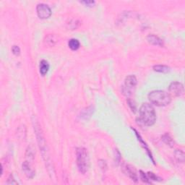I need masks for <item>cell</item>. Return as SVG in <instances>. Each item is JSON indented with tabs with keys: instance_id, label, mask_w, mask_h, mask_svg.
<instances>
[{
	"instance_id": "6da1fadb",
	"label": "cell",
	"mask_w": 185,
	"mask_h": 185,
	"mask_svg": "<svg viewBox=\"0 0 185 185\" xmlns=\"http://www.w3.org/2000/svg\"><path fill=\"white\" fill-rule=\"evenodd\" d=\"M33 124L34 127V130H35L36 132L35 134L36 135V138H37L38 143H39V146L40 150H41L42 156H43V160H44L46 163V166L47 169H48L49 174H54V167H53L52 163H51V161L49 150L48 148H47L46 142V140L44 138V136H43L41 126H40L39 122H38L35 119L33 120Z\"/></svg>"
},
{
	"instance_id": "7a4b0ae2",
	"label": "cell",
	"mask_w": 185,
	"mask_h": 185,
	"mask_svg": "<svg viewBox=\"0 0 185 185\" xmlns=\"http://www.w3.org/2000/svg\"><path fill=\"white\" fill-rule=\"evenodd\" d=\"M140 118L139 120L144 125L152 126L154 125L156 120L155 109L151 104H142L140 108Z\"/></svg>"
},
{
	"instance_id": "3957f363",
	"label": "cell",
	"mask_w": 185,
	"mask_h": 185,
	"mask_svg": "<svg viewBox=\"0 0 185 185\" xmlns=\"http://www.w3.org/2000/svg\"><path fill=\"white\" fill-rule=\"evenodd\" d=\"M148 99L152 104L156 106H166L169 105L171 101V96L169 93L164 91L157 90L151 91L148 94Z\"/></svg>"
},
{
	"instance_id": "277c9868",
	"label": "cell",
	"mask_w": 185,
	"mask_h": 185,
	"mask_svg": "<svg viewBox=\"0 0 185 185\" xmlns=\"http://www.w3.org/2000/svg\"><path fill=\"white\" fill-rule=\"evenodd\" d=\"M77 165L78 170L82 173H85L88 170L90 160L87 150L84 148H78L76 150Z\"/></svg>"
},
{
	"instance_id": "5b68a950",
	"label": "cell",
	"mask_w": 185,
	"mask_h": 185,
	"mask_svg": "<svg viewBox=\"0 0 185 185\" xmlns=\"http://www.w3.org/2000/svg\"><path fill=\"white\" fill-rule=\"evenodd\" d=\"M137 85V78L135 75H129L125 78V86L123 87V93L126 95H130L131 91Z\"/></svg>"
},
{
	"instance_id": "8992f818",
	"label": "cell",
	"mask_w": 185,
	"mask_h": 185,
	"mask_svg": "<svg viewBox=\"0 0 185 185\" xmlns=\"http://www.w3.org/2000/svg\"><path fill=\"white\" fill-rule=\"evenodd\" d=\"M36 12L39 18L47 19L51 15V8L45 4H39L36 7Z\"/></svg>"
},
{
	"instance_id": "52a82bcc",
	"label": "cell",
	"mask_w": 185,
	"mask_h": 185,
	"mask_svg": "<svg viewBox=\"0 0 185 185\" xmlns=\"http://www.w3.org/2000/svg\"><path fill=\"white\" fill-rule=\"evenodd\" d=\"M169 93L173 96L179 97L184 93V85L179 82H173L169 87Z\"/></svg>"
},
{
	"instance_id": "ba28073f",
	"label": "cell",
	"mask_w": 185,
	"mask_h": 185,
	"mask_svg": "<svg viewBox=\"0 0 185 185\" xmlns=\"http://www.w3.org/2000/svg\"><path fill=\"white\" fill-rule=\"evenodd\" d=\"M22 171H23L25 175L28 177V179H33L36 174V171L33 169L31 166L30 164V162L28 161H26L23 162L22 165Z\"/></svg>"
},
{
	"instance_id": "9c48e42d",
	"label": "cell",
	"mask_w": 185,
	"mask_h": 185,
	"mask_svg": "<svg viewBox=\"0 0 185 185\" xmlns=\"http://www.w3.org/2000/svg\"><path fill=\"white\" fill-rule=\"evenodd\" d=\"M147 41H148V43H150V44L154 45V46H163V41L158 38V36H156L153 34H150L148 35L147 37Z\"/></svg>"
},
{
	"instance_id": "30bf717a",
	"label": "cell",
	"mask_w": 185,
	"mask_h": 185,
	"mask_svg": "<svg viewBox=\"0 0 185 185\" xmlns=\"http://www.w3.org/2000/svg\"><path fill=\"white\" fill-rule=\"evenodd\" d=\"M125 169L126 171H127V174H128V176H129V178H130L132 181H134V182H137V180H138V177H137V173L135 170L134 167H132L130 166L127 165V166H126Z\"/></svg>"
},
{
	"instance_id": "8fae6325",
	"label": "cell",
	"mask_w": 185,
	"mask_h": 185,
	"mask_svg": "<svg viewBox=\"0 0 185 185\" xmlns=\"http://www.w3.org/2000/svg\"><path fill=\"white\" fill-rule=\"evenodd\" d=\"M35 155H36V150L34 147L33 146H28L27 149H26V158L28 159V161L29 162L30 161H33L34 158H35Z\"/></svg>"
},
{
	"instance_id": "7c38bea8",
	"label": "cell",
	"mask_w": 185,
	"mask_h": 185,
	"mask_svg": "<svg viewBox=\"0 0 185 185\" xmlns=\"http://www.w3.org/2000/svg\"><path fill=\"white\" fill-rule=\"evenodd\" d=\"M49 70V64L48 62L46 60H42L40 62V66H39V71L40 73L42 75H45L47 73Z\"/></svg>"
},
{
	"instance_id": "4fadbf2b",
	"label": "cell",
	"mask_w": 185,
	"mask_h": 185,
	"mask_svg": "<svg viewBox=\"0 0 185 185\" xmlns=\"http://www.w3.org/2000/svg\"><path fill=\"white\" fill-rule=\"evenodd\" d=\"M68 46L70 47V49H72V51H76L80 48L81 43H80V41H78L77 39H72L68 42Z\"/></svg>"
},
{
	"instance_id": "5bb4252c",
	"label": "cell",
	"mask_w": 185,
	"mask_h": 185,
	"mask_svg": "<svg viewBox=\"0 0 185 185\" xmlns=\"http://www.w3.org/2000/svg\"><path fill=\"white\" fill-rule=\"evenodd\" d=\"M162 140L169 146L173 147V146H174V141L173 140V139L171 138V137L168 133H166L165 135L162 136Z\"/></svg>"
},
{
	"instance_id": "9a60e30c",
	"label": "cell",
	"mask_w": 185,
	"mask_h": 185,
	"mask_svg": "<svg viewBox=\"0 0 185 185\" xmlns=\"http://www.w3.org/2000/svg\"><path fill=\"white\" fill-rule=\"evenodd\" d=\"M154 71L161 72V73H168L170 71V68L166 65H156L153 67Z\"/></svg>"
},
{
	"instance_id": "2e32d148",
	"label": "cell",
	"mask_w": 185,
	"mask_h": 185,
	"mask_svg": "<svg viewBox=\"0 0 185 185\" xmlns=\"http://www.w3.org/2000/svg\"><path fill=\"white\" fill-rule=\"evenodd\" d=\"M133 130H134L135 132V134H136V135H137V138H138V140L140 141V142H141V143H142V146L144 147V148L146 150V151H147V152H148V155L150 156V157L151 158V159H152V162H153L154 163V160L152 159V155H151V152H150V150H149V148H148V146H147V144L146 143V142H144L143 141V140H142V138H141V137L140 136V135H138V133H137V132L135 130V129H133Z\"/></svg>"
},
{
	"instance_id": "e0dca14e",
	"label": "cell",
	"mask_w": 185,
	"mask_h": 185,
	"mask_svg": "<svg viewBox=\"0 0 185 185\" xmlns=\"http://www.w3.org/2000/svg\"><path fill=\"white\" fill-rule=\"evenodd\" d=\"M18 137L20 140H25L26 137V128L25 126H21L19 127L18 129V132H17Z\"/></svg>"
},
{
	"instance_id": "ac0fdd59",
	"label": "cell",
	"mask_w": 185,
	"mask_h": 185,
	"mask_svg": "<svg viewBox=\"0 0 185 185\" xmlns=\"http://www.w3.org/2000/svg\"><path fill=\"white\" fill-rule=\"evenodd\" d=\"M175 158L176 159V161L180 163H184V153L182 150H176L174 152Z\"/></svg>"
},
{
	"instance_id": "d6986e66",
	"label": "cell",
	"mask_w": 185,
	"mask_h": 185,
	"mask_svg": "<svg viewBox=\"0 0 185 185\" xmlns=\"http://www.w3.org/2000/svg\"><path fill=\"white\" fill-rule=\"evenodd\" d=\"M57 40L56 39V37L54 35H50L47 36L45 39V43L46 44L49 45V46H54L55 43H57Z\"/></svg>"
},
{
	"instance_id": "ffe728a7",
	"label": "cell",
	"mask_w": 185,
	"mask_h": 185,
	"mask_svg": "<svg viewBox=\"0 0 185 185\" xmlns=\"http://www.w3.org/2000/svg\"><path fill=\"white\" fill-rule=\"evenodd\" d=\"M140 178L142 180V182H144L145 183H148V184H150L151 182H150L148 175L146 174V173H145L143 171H140Z\"/></svg>"
},
{
	"instance_id": "44dd1931",
	"label": "cell",
	"mask_w": 185,
	"mask_h": 185,
	"mask_svg": "<svg viewBox=\"0 0 185 185\" xmlns=\"http://www.w3.org/2000/svg\"><path fill=\"white\" fill-rule=\"evenodd\" d=\"M147 175H148V178H149L150 180L151 179V180H153V181H160L159 179H161V178H159V177L156 176L155 173H153L152 172H148V173H147Z\"/></svg>"
},
{
	"instance_id": "7402d4cb",
	"label": "cell",
	"mask_w": 185,
	"mask_h": 185,
	"mask_svg": "<svg viewBox=\"0 0 185 185\" xmlns=\"http://www.w3.org/2000/svg\"><path fill=\"white\" fill-rule=\"evenodd\" d=\"M127 103H128L129 106L130 107L132 111L133 112L136 111V109H137V108H136V104H135V102L133 101L130 100V99H128V101H127Z\"/></svg>"
},
{
	"instance_id": "603a6c76",
	"label": "cell",
	"mask_w": 185,
	"mask_h": 185,
	"mask_svg": "<svg viewBox=\"0 0 185 185\" xmlns=\"http://www.w3.org/2000/svg\"><path fill=\"white\" fill-rule=\"evenodd\" d=\"M12 51L15 56H19L20 54V49L18 46H13L12 48Z\"/></svg>"
},
{
	"instance_id": "cb8c5ba5",
	"label": "cell",
	"mask_w": 185,
	"mask_h": 185,
	"mask_svg": "<svg viewBox=\"0 0 185 185\" xmlns=\"http://www.w3.org/2000/svg\"><path fill=\"white\" fill-rule=\"evenodd\" d=\"M7 184H18V182H17L15 180L14 178H13V176L12 174H11L8 178V180H7Z\"/></svg>"
},
{
	"instance_id": "d4e9b609",
	"label": "cell",
	"mask_w": 185,
	"mask_h": 185,
	"mask_svg": "<svg viewBox=\"0 0 185 185\" xmlns=\"http://www.w3.org/2000/svg\"><path fill=\"white\" fill-rule=\"evenodd\" d=\"M81 3L84 4L87 7H93L95 5L94 1H83L81 2Z\"/></svg>"
}]
</instances>
